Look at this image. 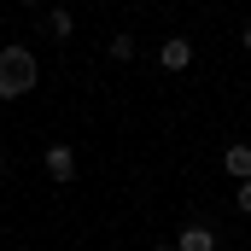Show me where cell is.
Listing matches in <instances>:
<instances>
[{
	"label": "cell",
	"mask_w": 251,
	"mask_h": 251,
	"mask_svg": "<svg viewBox=\"0 0 251 251\" xmlns=\"http://www.w3.org/2000/svg\"><path fill=\"white\" fill-rule=\"evenodd\" d=\"M222 170H228L234 181H251V146H240V140L222 146Z\"/></svg>",
	"instance_id": "5b68a950"
},
{
	"label": "cell",
	"mask_w": 251,
	"mask_h": 251,
	"mask_svg": "<svg viewBox=\"0 0 251 251\" xmlns=\"http://www.w3.org/2000/svg\"><path fill=\"white\" fill-rule=\"evenodd\" d=\"M41 82V64L29 47H0V100H18Z\"/></svg>",
	"instance_id": "6da1fadb"
},
{
	"label": "cell",
	"mask_w": 251,
	"mask_h": 251,
	"mask_svg": "<svg viewBox=\"0 0 251 251\" xmlns=\"http://www.w3.org/2000/svg\"><path fill=\"white\" fill-rule=\"evenodd\" d=\"M41 24H47V35H53V41H70V35H76V18H70L64 6H47V12H41Z\"/></svg>",
	"instance_id": "8992f818"
},
{
	"label": "cell",
	"mask_w": 251,
	"mask_h": 251,
	"mask_svg": "<svg viewBox=\"0 0 251 251\" xmlns=\"http://www.w3.org/2000/svg\"><path fill=\"white\" fill-rule=\"evenodd\" d=\"M240 47H246V53H251V24H246V29H240Z\"/></svg>",
	"instance_id": "9c48e42d"
},
{
	"label": "cell",
	"mask_w": 251,
	"mask_h": 251,
	"mask_svg": "<svg viewBox=\"0 0 251 251\" xmlns=\"http://www.w3.org/2000/svg\"><path fill=\"white\" fill-rule=\"evenodd\" d=\"M105 59H111V64H128V59H134V35H111Z\"/></svg>",
	"instance_id": "52a82bcc"
},
{
	"label": "cell",
	"mask_w": 251,
	"mask_h": 251,
	"mask_svg": "<svg viewBox=\"0 0 251 251\" xmlns=\"http://www.w3.org/2000/svg\"><path fill=\"white\" fill-rule=\"evenodd\" d=\"M47 176H53L59 187L76 181V152H70V146H47Z\"/></svg>",
	"instance_id": "3957f363"
},
{
	"label": "cell",
	"mask_w": 251,
	"mask_h": 251,
	"mask_svg": "<svg viewBox=\"0 0 251 251\" xmlns=\"http://www.w3.org/2000/svg\"><path fill=\"white\" fill-rule=\"evenodd\" d=\"M234 204H240V210L251 216V181H240V193H234Z\"/></svg>",
	"instance_id": "ba28073f"
},
{
	"label": "cell",
	"mask_w": 251,
	"mask_h": 251,
	"mask_svg": "<svg viewBox=\"0 0 251 251\" xmlns=\"http://www.w3.org/2000/svg\"><path fill=\"white\" fill-rule=\"evenodd\" d=\"M176 251H216V228L210 222H187L176 234Z\"/></svg>",
	"instance_id": "7a4b0ae2"
},
{
	"label": "cell",
	"mask_w": 251,
	"mask_h": 251,
	"mask_svg": "<svg viewBox=\"0 0 251 251\" xmlns=\"http://www.w3.org/2000/svg\"><path fill=\"white\" fill-rule=\"evenodd\" d=\"M158 64H164V70H187L193 64V41L187 35H170V41L158 47Z\"/></svg>",
	"instance_id": "277c9868"
},
{
	"label": "cell",
	"mask_w": 251,
	"mask_h": 251,
	"mask_svg": "<svg viewBox=\"0 0 251 251\" xmlns=\"http://www.w3.org/2000/svg\"><path fill=\"white\" fill-rule=\"evenodd\" d=\"M24 6H53V0H24Z\"/></svg>",
	"instance_id": "8fae6325"
},
{
	"label": "cell",
	"mask_w": 251,
	"mask_h": 251,
	"mask_svg": "<svg viewBox=\"0 0 251 251\" xmlns=\"http://www.w3.org/2000/svg\"><path fill=\"white\" fill-rule=\"evenodd\" d=\"M0 176H6V152H0Z\"/></svg>",
	"instance_id": "7c38bea8"
},
{
	"label": "cell",
	"mask_w": 251,
	"mask_h": 251,
	"mask_svg": "<svg viewBox=\"0 0 251 251\" xmlns=\"http://www.w3.org/2000/svg\"><path fill=\"white\" fill-rule=\"evenodd\" d=\"M0 105H6V100H0Z\"/></svg>",
	"instance_id": "4fadbf2b"
},
{
	"label": "cell",
	"mask_w": 251,
	"mask_h": 251,
	"mask_svg": "<svg viewBox=\"0 0 251 251\" xmlns=\"http://www.w3.org/2000/svg\"><path fill=\"white\" fill-rule=\"evenodd\" d=\"M152 251H176V240H158V246H152Z\"/></svg>",
	"instance_id": "30bf717a"
}]
</instances>
